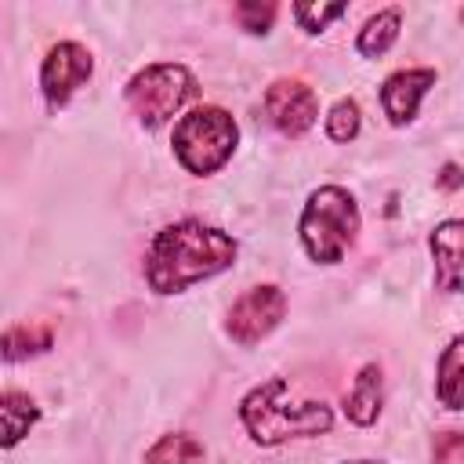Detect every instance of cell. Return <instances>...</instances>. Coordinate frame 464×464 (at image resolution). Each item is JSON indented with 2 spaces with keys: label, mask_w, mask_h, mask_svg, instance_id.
<instances>
[{
  "label": "cell",
  "mask_w": 464,
  "mask_h": 464,
  "mask_svg": "<svg viewBox=\"0 0 464 464\" xmlns=\"http://www.w3.org/2000/svg\"><path fill=\"white\" fill-rule=\"evenodd\" d=\"M40 417L44 410L29 392L22 388L0 392V450H14L18 442H25V435L40 424Z\"/></svg>",
  "instance_id": "7c38bea8"
},
{
  "label": "cell",
  "mask_w": 464,
  "mask_h": 464,
  "mask_svg": "<svg viewBox=\"0 0 464 464\" xmlns=\"http://www.w3.org/2000/svg\"><path fill=\"white\" fill-rule=\"evenodd\" d=\"M141 464H207V446L192 431H167L145 450Z\"/></svg>",
  "instance_id": "2e32d148"
},
{
  "label": "cell",
  "mask_w": 464,
  "mask_h": 464,
  "mask_svg": "<svg viewBox=\"0 0 464 464\" xmlns=\"http://www.w3.org/2000/svg\"><path fill=\"white\" fill-rule=\"evenodd\" d=\"M94 76V54L80 40H58L40 62V94L51 112L65 109L72 94Z\"/></svg>",
  "instance_id": "52a82bcc"
},
{
  "label": "cell",
  "mask_w": 464,
  "mask_h": 464,
  "mask_svg": "<svg viewBox=\"0 0 464 464\" xmlns=\"http://www.w3.org/2000/svg\"><path fill=\"white\" fill-rule=\"evenodd\" d=\"M399 33H402V7H399V4L381 7V11H373V14L359 25V33H355V51H359L362 58H381V54H388V51L395 47Z\"/></svg>",
  "instance_id": "5bb4252c"
},
{
  "label": "cell",
  "mask_w": 464,
  "mask_h": 464,
  "mask_svg": "<svg viewBox=\"0 0 464 464\" xmlns=\"http://www.w3.org/2000/svg\"><path fill=\"white\" fill-rule=\"evenodd\" d=\"M435 185H439L442 192H450V196L460 192V188H464V170H460V163H453V160L442 163L439 174H435Z\"/></svg>",
  "instance_id": "44dd1931"
},
{
  "label": "cell",
  "mask_w": 464,
  "mask_h": 464,
  "mask_svg": "<svg viewBox=\"0 0 464 464\" xmlns=\"http://www.w3.org/2000/svg\"><path fill=\"white\" fill-rule=\"evenodd\" d=\"M239 145V123L225 105H192L185 116H178L170 130V149L174 160L181 163L185 174L192 178H210L218 174Z\"/></svg>",
  "instance_id": "277c9868"
},
{
  "label": "cell",
  "mask_w": 464,
  "mask_h": 464,
  "mask_svg": "<svg viewBox=\"0 0 464 464\" xmlns=\"http://www.w3.org/2000/svg\"><path fill=\"white\" fill-rule=\"evenodd\" d=\"M341 464H384V460H373V457H355V460H341Z\"/></svg>",
  "instance_id": "7402d4cb"
},
{
  "label": "cell",
  "mask_w": 464,
  "mask_h": 464,
  "mask_svg": "<svg viewBox=\"0 0 464 464\" xmlns=\"http://www.w3.org/2000/svg\"><path fill=\"white\" fill-rule=\"evenodd\" d=\"M276 14H279V7H276L272 0H265V4H261V0H239V4L232 7V18H236L239 29L250 33V36H268Z\"/></svg>",
  "instance_id": "d6986e66"
},
{
  "label": "cell",
  "mask_w": 464,
  "mask_h": 464,
  "mask_svg": "<svg viewBox=\"0 0 464 464\" xmlns=\"http://www.w3.org/2000/svg\"><path fill=\"white\" fill-rule=\"evenodd\" d=\"M323 127H326V138L330 141H337V145H348V141H355L359 138V130H362V109H359V102L355 98H337L330 109H326V116H323Z\"/></svg>",
  "instance_id": "e0dca14e"
},
{
  "label": "cell",
  "mask_w": 464,
  "mask_h": 464,
  "mask_svg": "<svg viewBox=\"0 0 464 464\" xmlns=\"http://www.w3.org/2000/svg\"><path fill=\"white\" fill-rule=\"evenodd\" d=\"M435 83H439V72H435L431 65H413V69H395V72H388V76L381 80V91H377L384 120H388L392 127L413 123L417 112H420L424 94H428Z\"/></svg>",
  "instance_id": "9c48e42d"
},
{
  "label": "cell",
  "mask_w": 464,
  "mask_h": 464,
  "mask_svg": "<svg viewBox=\"0 0 464 464\" xmlns=\"http://www.w3.org/2000/svg\"><path fill=\"white\" fill-rule=\"evenodd\" d=\"M359 228H362V214H359L355 196L344 185L312 188L297 218L301 250L315 265H341L348 250L355 246Z\"/></svg>",
  "instance_id": "3957f363"
},
{
  "label": "cell",
  "mask_w": 464,
  "mask_h": 464,
  "mask_svg": "<svg viewBox=\"0 0 464 464\" xmlns=\"http://www.w3.org/2000/svg\"><path fill=\"white\" fill-rule=\"evenodd\" d=\"M290 14H294V22H297V29L301 33H308V36H319V33H326L330 29V22H337V18H344L348 14V4H312V0H297V4H290Z\"/></svg>",
  "instance_id": "ac0fdd59"
},
{
  "label": "cell",
  "mask_w": 464,
  "mask_h": 464,
  "mask_svg": "<svg viewBox=\"0 0 464 464\" xmlns=\"http://www.w3.org/2000/svg\"><path fill=\"white\" fill-rule=\"evenodd\" d=\"M341 406H344L348 424H355V428H373L377 424V417L384 410V370H381V362H362L359 366V373H355L352 388L344 392Z\"/></svg>",
  "instance_id": "30bf717a"
},
{
  "label": "cell",
  "mask_w": 464,
  "mask_h": 464,
  "mask_svg": "<svg viewBox=\"0 0 464 464\" xmlns=\"http://www.w3.org/2000/svg\"><path fill=\"white\" fill-rule=\"evenodd\" d=\"M54 348V326L51 323H14L0 334V359L4 362H29L36 355H47Z\"/></svg>",
  "instance_id": "4fadbf2b"
},
{
  "label": "cell",
  "mask_w": 464,
  "mask_h": 464,
  "mask_svg": "<svg viewBox=\"0 0 464 464\" xmlns=\"http://www.w3.org/2000/svg\"><path fill=\"white\" fill-rule=\"evenodd\" d=\"M236 257H239V243L232 232L207 225L199 218H181L152 232L141 272L152 294L170 297L228 272Z\"/></svg>",
  "instance_id": "6da1fadb"
},
{
  "label": "cell",
  "mask_w": 464,
  "mask_h": 464,
  "mask_svg": "<svg viewBox=\"0 0 464 464\" xmlns=\"http://www.w3.org/2000/svg\"><path fill=\"white\" fill-rule=\"evenodd\" d=\"M460 457H464V435L457 428L435 431V439H431V464H460Z\"/></svg>",
  "instance_id": "ffe728a7"
},
{
  "label": "cell",
  "mask_w": 464,
  "mask_h": 464,
  "mask_svg": "<svg viewBox=\"0 0 464 464\" xmlns=\"http://www.w3.org/2000/svg\"><path fill=\"white\" fill-rule=\"evenodd\" d=\"M460 239H464L460 218H446L428 232V250L435 261V290L442 294L460 290Z\"/></svg>",
  "instance_id": "8fae6325"
},
{
  "label": "cell",
  "mask_w": 464,
  "mask_h": 464,
  "mask_svg": "<svg viewBox=\"0 0 464 464\" xmlns=\"http://www.w3.org/2000/svg\"><path fill=\"white\" fill-rule=\"evenodd\" d=\"M286 290L276 283H257L250 290H243L228 312H225V334L239 344V348H254L265 337H272L279 330V323L286 319Z\"/></svg>",
  "instance_id": "8992f818"
},
{
  "label": "cell",
  "mask_w": 464,
  "mask_h": 464,
  "mask_svg": "<svg viewBox=\"0 0 464 464\" xmlns=\"http://www.w3.org/2000/svg\"><path fill=\"white\" fill-rule=\"evenodd\" d=\"M460 381H464V337L453 334L435 359V399L446 410H460Z\"/></svg>",
  "instance_id": "9a60e30c"
},
{
  "label": "cell",
  "mask_w": 464,
  "mask_h": 464,
  "mask_svg": "<svg viewBox=\"0 0 464 464\" xmlns=\"http://www.w3.org/2000/svg\"><path fill=\"white\" fill-rule=\"evenodd\" d=\"M261 116L283 138H301L319 120V94L297 76H279L261 94Z\"/></svg>",
  "instance_id": "ba28073f"
},
{
  "label": "cell",
  "mask_w": 464,
  "mask_h": 464,
  "mask_svg": "<svg viewBox=\"0 0 464 464\" xmlns=\"http://www.w3.org/2000/svg\"><path fill=\"white\" fill-rule=\"evenodd\" d=\"M123 98L138 123L156 130L199 98V80L185 62H152L123 83Z\"/></svg>",
  "instance_id": "5b68a950"
},
{
  "label": "cell",
  "mask_w": 464,
  "mask_h": 464,
  "mask_svg": "<svg viewBox=\"0 0 464 464\" xmlns=\"http://www.w3.org/2000/svg\"><path fill=\"white\" fill-rule=\"evenodd\" d=\"M239 424L254 446H283L334 431V406L323 399H294L286 377H268L239 399Z\"/></svg>",
  "instance_id": "7a4b0ae2"
}]
</instances>
